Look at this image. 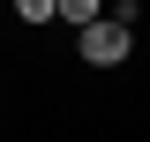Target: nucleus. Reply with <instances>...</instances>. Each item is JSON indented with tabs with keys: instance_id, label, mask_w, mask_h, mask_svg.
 <instances>
[{
	"instance_id": "1",
	"label": "nucleus",
	"mask_w": 150,
	"mask_h": 142,
	"mask_svg": "<svg viewBox=\"0 0 150 142\" xmlns=\"http://www.w3.org/2000/svg\"><path fill=\"white\" fill-rule=\"evenodd\" d=\"M128 45H135V30H128L120 15H90L83 30H75V53L90 60V67H120V60H128Z\"/></svg>"
},
{
	"instance_id": "2",
	"label": "nucleus",
	"mask_w": 150,
	"mask_h": 142,
	"mask_svg": "<svg viewBox=\"0 0 150 142\" xmlns=\"http://www.w3.org/2000/svg\"><path fill=\"white\" fill-rule=\"evenodd\" d=\"M53 15L68 22V30H83L90 15H105V0H53Z\"/></svg>"
},
{
	"instance_id": "3",
	"label": "nucleus",
	"mask_w": 150,
	"mask_h": 142,
	"mask_svg": "<svg viewBox=\"0 0 150 142\" xmlns=\"http://www.w3.org/2000/svg\"><path fill=\"white\" fill-rule=\"evenodd\" d=\"M15 15L23 22H53V0H15Z\"/></svg>"
},
{
	"instance_id": "4",
	"label": "nucleus",
	"mask_w": 150,
	"mask_h": 142,
	"mask_svg": "<svg viewBox=\"0 0 150 142\" xmlns=\"http://www.w3.org/2000/svg\"><path fill=\"white\" fill-rule=\"evenodd\" d=\"M105 15H120V22H128V30H135V22H143V0H112Z\"/></svg>"
}]
</instances>
